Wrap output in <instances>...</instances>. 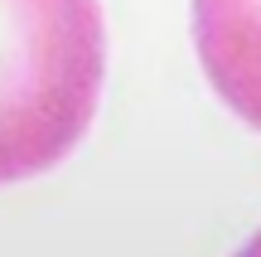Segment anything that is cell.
<instances>
[{
	"instance_id": "1",
	"label": "cell",
	"mask_w": 261,
	"mask_h": 257,
	"mask_svg": "<svg viewBox=\"0 0 261 257\" xmlns=\"http://www.w3.org/2000/svg\"><path fill=\"white\" fill-rule=\"evenodd\" d=\"M102 78L97 0H0V184L73 155L97 116Z\"/></svg>"
},
{
	"instance_id": "2",
	"label": "cell",
	"mask_w": 261,
	"mask_h": 257,
	"mask_svg": "<svg viewBox=\"0 0 261 257\" xmlns=\"http://www.w3.org/2000/svg\"><path fill=\"white\" fill-rule=\"evenodd\" d=\"M194 44L213 92L261 131V0H194Z\"/></svg>"
},
{
	"instance_id": "3",
	"label": "cell",
	"mask_w": 261,
	"mask_h": 257,
	"mask_svg": "<svg viewBox=\"0 0 261 257\" xmlns=\"http://www.w3.org/2000/svg\"><path fill=\"white\" fill-rule=\"evenodd\" d=\"M237 257H261V233H256V238H252V243H247V248H242V252H237Z\"/></svg>"
}]
</instances>
